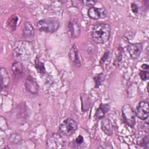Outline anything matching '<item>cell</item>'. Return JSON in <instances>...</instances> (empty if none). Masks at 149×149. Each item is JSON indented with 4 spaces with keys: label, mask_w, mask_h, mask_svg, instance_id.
I'll return each instance as SVG.
<instances>
[{
    "label": "cell",
    "mask_w": 149,
    "mask_h": 149,
    "mask_svg": "<svg viewBox=\"0 0 149 149\" xmlns=\"http://www.w3.org/2000/svg\"><path fill=\"white\" fill-rule=\"evenodd\" d=\"M111 35V27L107 23H99L93 28L91 36L93 40L98 44L106 42Z\"/></svg>",
    "instance_id": "cell-1"
},
{
    "label": "cell",
    "mask_w": 149,
    "mask_h": 149,
    "mask_svg": "<svg viewBox=\"0 0 149 149\" xmlns=\"http://www.w3.org/2000/svg\"><path fill=\"white\" fill-rule=\"evenodd\" d=\"M59 26L60 23L55 18L44 19L37 23V27L40 31L49 33H53L57 31Z\"/></svg>",
    "instance_id": "cell-2"
},
{
    "label": "cell",
    "mask_w": 149,
    "mask_h": 149,
    "mask_svg": "<svg viewBox=\"0 0 149 149\" xmlns=\"http://www.w3.org/2000/svg\"><path fill=\"white\" fill-rule=\"evenodd\" d=\"M77 129L76 122L72 118H68L65 119L59 126L60 133L65 136H72Z\"/></svg>",
    "instance_id": "cell-3"
},
{
    "label": "cell",
    "mask_w": 149,
    "mask_h": 149,
    "mask_svg": "<svg viewBox=\"0 0 149 149\" xmlns=\"http://www.w3.org/2000/svg\"><path fill=\"white\" fill-rule=\"evenodd\" d=\"M122 117L125 122L131 127H133L136 123V114L134 111L129 104H126L122 108Z\"/></svg>",
    "instance_id": "cell-4"
},
{
    "label": "cell",
    "mask_w": 149,
    "mask_h": 149,
    "mask_svg": "<svg viewBox=\"0 0 149 149\" xmlns=\"http://www.w3.org/2000/svg\"><path fill=\"white\" fill-rule=\"evenodd\" d=\"M65 141L61 134L53 133L47 140L46 146L48 148H62L65 147Z\"/></svg>",
    "instance_id": "cell-5"
},
{
    "label": "cell",
    "mask_w": 149,
    "mask_h": 149,
    "mask_svg": "<svg viewBox=\"0 0 149 149\" xmlns=\"http://www.w3.org/2000/svg\"><path fill=\"white\" fill-rule=\"evenodd\" d=\"M134 112L136 116L138 118L141 120H146L148 117L149 113V105L148 102L144 101L140 102Z\"/></svg>",
    "instance_id": "cell-6"
},
{
    "label": "cell",
    "mask_w": 149,
    "mask_h": 149,
    "mask_svg": "<svg viewBox=\"0 0 149 149\" xmlns=\"http://www.w3.org/2000/svg\"><path fill=\"white\" fill-rule=\"evenodd\" d=\"M88 16L92 19L98 20L101 19H104L107 15V11L104 8H97V7H91L88 9Z\"/></svg>",
    "instance_id": "cell-7"
},
{
    "label": "cell",
    "mask_w": 149,
    "mask_h": 149,
    "mask_svg": "<svg viewBox=\"0 0 149 149\" xmlns=\"http://www.w3.org/2000/svg\"><path fill=\"white\" fill-rule=\"evenodd\" d=\"M25 86L27 91L32 94H36L39 90V87L36 80L31 76H28L25 81Z\"/></svg>",
    "instance_id": "cell-8"
},
{
    "label": "cell",
    "mask_w": 149,
    "mask_h": 149,
    "mask_svg": "<svg viewBox=\"0 0 149 149\" xmlns=\"http://www.w3.org/2000/svg\"><path fill=\"white\" fill-rule=\"evenodd\" d=\"M143 49L141 43L130 44L127 47L128 52L130 56L133 59H137L140 55Z\"/></svg>",
    "instance_id": "cell-9"
},
{
    "label": "cell",
    "mask_w": 149,
    "mask_h": 149,
    "mask_svg": "<svg viewBox=\"0 0 149 149\" xmlns=\"http://www.w3.org/2000/svg\"><path fill=\"white\" fill-rule=\"evenodd\" d=\"M69 57L70 59L71 62L74 64V65L76 67H80L81 65L80 58L79 56L78 50L75 44L73 45L72 48L70 49L69 53Z\"/></svg>",
    "instance_id": "cell-10"
},
{
    "label": "cell",
    "mask_w": 149,
    "mask_h": 149,
    "mask_svg": "<svg viewBox=\"0 0 149 149\" xmlns=\"http://www.w3.org/2000/svg\"><path fill=\"white\" fill-rule=\"evenodd\" d=\"M34 36V29L29 22H26L23 29V36L25 39H31Z\"/></svg>",
    "instance_id": "cell-11"
},
{
    "label": "cell",
    "mask_w": 149,
    "mask_h": 149,
    "mask_svg": "<svg viewBox=\"0 0 149 149\" xmlns=\"http://www.w3.org/2000/svg\"><path fill=\"white\" fill-rule=\"evenodd\" d=\"M1 74V90L6 88L9 85V77L6 69L1 68L0 70Z\"/></svg>",
    "instance_id": "cell-12"
},
{
    "label": "cell",
    "mask_w": 149,
    "mask_h": 149,
    "mask_svg": "<svg viewBox=\"0 0 149 149\" xmlns=\"http://www.w3.org/2000/svg\"><path fill=\"white\" fill-rule=\"evenodd\" d=\"M101 129L108 136H111L113 133V126L108 118H104L101 122Z\"/></svg>",
    "instance_id": "cell-13"
},
{
    "label": "cell",
    "mask_w": 149,
    "mask_h": 149,
    "mask_svg": "<svg viewBox=\"0 0 149 149\" xmlns=\"http://www.w3.org/2000/svg\"><path fill=\"white\" fill-rule=\"evenodd\" d=\"M68 27L71 36L73 38H77L80 36L81 29L77 23L74 21H71L68 24Z\"/></svg>",
    "instance_id": "cell-14"
},
{
    "label": "cell",
    "mask_w": 149,
    "mask_h": 149,
    "mask_svg": "<svg viewBox=\"0 0 149 149\" xmlns=\"http://www.w3.org/2000/svg\"><path fill=\"white\" fill-rule=\"evenodd\" d=\"M109 109V106L108 104H101L96 111L95 115V117L98 119H102L105 117V114L108 112Z\"/></svg>",
    "instance_id": "cell-15"
},
{
    "label": "cell",
    "mask_w": 149,
    "mask_h": 149,
    "mask_svg": "<svg viewBox=\"0 0 149 149\" xmlns=\"http://www.w3.org/2000/svg\"><path fill=\"white\" fill-rule=\"evenodd\" d=\"M23 66L20 62H15L12 65V71L16 76L22 75L23 73Z\"/></svg>",
    "instance_id": "cell-16"
},
{
    "label": "cell",
    "mask_w": 149,
    "mask_h": 149,
    "mask_svg": "<svg viewBox=\"0 0 149 149\" xmlns=\"http://www.w3.org/2000/svg\"><path fill=\"white\" fill-rule=\"evenodd\" d=\"M18 21V17L16 15H13L10 16L7 21V27L10 31H14L17 26Z\"/></svg>",
    "instance_id": "cell-17"
},
{
    "label": "cell",
    "mask_w": 149,
    "mask_h": 149,
    "mask_svg": "<svg viewBox=\"0 0 149 149\" xmlns=\"http://www.w3.org/2000/svg\"><path fill=\"white\" fill-rule=\"evenodd\" d=\"M137 143L138 145L143 146L146 148H148L149 144V137L148 135L144 136L143 137H140L137 139Z\"/></svg>",
    "instance_id": "cell-18"
},
{
    "label": "cell",
    "mask_w": 149,
    "mask_h": 149,
    "mask_svg": "<svg viewBox=\"0 0 149 149\" xmlns=\"http://www.w3.org/2000/svg\"><path fill=\"white\" fill-rule=\"evenodd\" d=\"M35 67L37 70L40 73H45V69L44 63L40 61L38 58H36L35 60Z\"/></svg>",
    "instance_id": "cell-19"
},
{
    "label": "cell",
    "mask_w": 149,
    "mask_h": 149,
    "mask_svg": "<svg viewBox=\"0 0 149 149\" xmlns=\"http://www.w3.org/2000/svg\"><path fill=\"white\" fill-rule=\"evenodd\" d=\"M118 51L116 52V57L114 59L113 61V65L115 66H118L122 60V48H118Z\"/></svg>",
    "instance_id": "cell-20"
},
{
    "label": "cell",
    "mask_w": 149,
    "mask_h": 149,
    "mask_svg": "<svg viewBox=\"0 0 149 149\" xmlns=\"http://www.w3.org/2000/svg\"><path fill=\"white\" fill-rule=\"evenodd\" d=\"M94 79L95 82V87H98L104 80V75L103 73L98 74L94 77Z\"/></svg>",
    "instance_id": "cell-21"
},
{
    "label": "cell",
    "mask_w": 149,
    "mask_h": 149,
    "mask_svg": "<svg viewBox=\"0 0 149 149\" xmlns=\"http://www.w3.org/2000/svg\"><path fill=\"white\" fill-rule=\"evenodd\" d=\"M139 76L142 80H147L149 77V73L148 70H140L139 72Z\"/></svg>",
    "instance_id": "cell-22"
},
{
    "label": "cell",
    "mask_w": 149,
    "mask_h": 149,
    "mask_svg": "<svg viewBox=\"0 0 149 149\" xmlns=\"http://www.w3.org/2000/svg\"><path fill=\"white\" fill-rule=\"evenodd\" d=\"M81 2L83 3V4L85 6H89L90 8L94 6V5H95V3H96L95 1H81Z\"/></svg>",
    "instance_id": "cell-23"
},
{
    "label": "cell",
    "mask_w": 149,
    "mask_h": 149,
    "mask_svg": "<svg viewBox=\"0 0 149 149\" xmlns=\"http://www.w3.org/2000/svg\"><path fill=\"white\" fill-rule=\"evenodd\" d=\"M84 142V138L82 136L79 135L77 137V138L75 139V144L76 145L79 146L81 145V144H83Z\"/></svg>",
    "instance_id": "cell-24"
},
{
    "label": "cell",
    "mask_w": 149,
    "mask_h": 149,
    "mask_svg": "<svg viewBox=\"0 0 149 149\" xmlns=\"http://www.w3.org/2000/svg\"><path fill=\"white\" fill-rule=\"evenodd\" d=\"M109 56V51H107L104 53V55L102 56V57L101 58V60H100V63H104V62L107 60V59L108 58Z\"/></svg>",
    "instance_id": "cell-25"
},
{
    "label": "cell",
    "mask_w": 149,
    "mask_h": 149,
    "mask_svg": "<svg viewBox=\"0 0 149 149\" xmlns=\"http://www.w3.org/2000/svg\"><path fill=\"white\" fill-rule=\"evenodd\" d=\"M131 9L134 14L137 13L138 11H139V8H138V6L137 5V4H136L135 3H132L131 4Z\"/></svg>",
    "instance_id": "cell-26"
},
{
    "label": "cell",
    "mask_w": 149,
    "mask_h": 149,
    "mask_svg": "<svg viewBox=\"0 0 149 149\" xmlns=\"http://www.w3.org/2000/svg\"><path fill=\"white\" fill-rule=\"evenodd\" d=\"M141 69H142V70H148V66L147 64H143L141 66Z\"/></svg>",
    "instance_id": "cell-27"
}]
</instances>
